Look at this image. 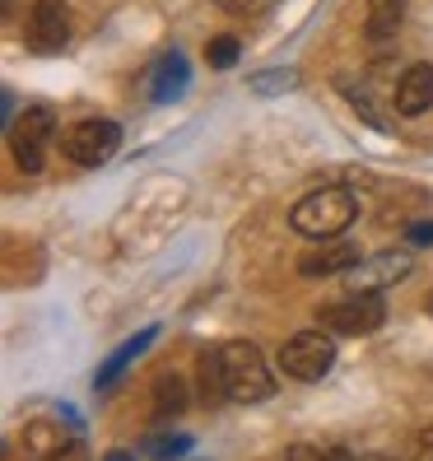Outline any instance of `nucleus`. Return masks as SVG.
Segmentation results:
<instances>
[{"label": "nucleus", "instance_id": "obj_9", "mask_svg": "<svg viewBox=\"0 0 433 461\" xmlns=\"http://www.w3.org/2000/svg\"><path fill=\"white\" fill-rule=\"evenodd\" d=\"M433 107V66H410L396 85V113L401 117H419Z\"/></svg>", "mask_w": 433, "mask_h": 461}, {"label": "nucleus", "instance_id": "obj_24", "mask_svg": "<svg viewBox=\"0 0 433 461\" xmlns=\"http://www.w3.org/2000/svg\"><path fill=\"white\" fill-rule=\"evenodd\" d=\"M103 461H135V456H131V452H107Z\"/></svg>", "mask_w": 433, "mask_h": 461}, {"label": "nucleus", "instance_id": "obj_13", "mask_svg": "<svg viewBox=\"0 0 433 461\" xmlns=\"http://www.w3.org/2000/svg\"><path fill=\"white\" fill-rule=\"evenodd\" d=\"M177 89H186V66H182V57L173 51V57L158 61V75H154V98H158V103H168Z\"/></svg>", "mask_w": 433, "mask_h": 461}, {"label": "nucleus", "instance_id": "obj_15", "mask_svg": "<svg viewBox=\"0 0 433 461\" xmlns=\"http://www.w3.org/2000/svg\"><path fill=\"white\" fill-rule=\"evenodd\" d=\"M340 89L349 94V107H355V113H359L368 126H377V131H387V126H392V117H383V113H377V107H373V98H368L364 89H355L349 79H340Z\"/></svg>", "mask_w": 433, "mask_h": 461}, {"label": "nucleus", "instance_id": "obj_2", "mask_svg": "<svg viewBox=\"0 0 433 461\" xmlns=\"http://www.w3.org/2000/svg\"><path fill=\"white\" fill-rule=\"evenodd\" d=\"M220 373H224L229 401H238V405L270 401V392H275L270 364H266V355H261L252 340H229V345H220Z\"/></svg>", "mask_w": 433, "mask_h": 461}, {"label": "nucleus", "instance_id": "obj_3", "mask_svg": "<svg viewBox=\"0 0 433 461\" xmlns=\"http://www.w3.org/2000/svg\"><path fill=\"white\" fill-rule=\"evenodd\" d=\"M317 321L327 331H336V336H368V331H377L387 321V303H383L377 289H355L349 298H336V303L321 308Z\"/></svg>", "mask_w": 433, "mask_h": 461}, {"label": "nucleus", "instance_id": "obj_16", "mask_svg": "<svg viewBox=\"0 0 433 461\" xmlns=\"http://www.w3.org/2000/svg\"><path fill=\"white\" fill-rule=\"evenodd\" d=\"M238 38H214V42H205V61L214 66V70H229L233 61H238Z\"/></svg>", "mask_w": 433, "mask_h": 461}, {"label": "nucleus", "instance_id": "obj_10", "mask_svg": "<svg viewBox=\"0 0 433 461\" xmlns=\"http://www.w3.org/2000/svg\"><path fill=\"white\" fill-rule=\"evenodd\" d=\"M364 261L359 248H349V242H331V248H317L299 261L303 276H340V270H355Z\"/></svg>", "mask_w": 433, "mask_h": 461}, {"label": "nucleus", "instance_id": "obj_1", "mask_svg": "<svg viewBox=\"0 0 433 461\" xmlns=\"http://www.w3.org/2000/svg\"><path fill=\"white\" fill-rule=\"evenodd\" d=\"M359 220V196L349 186H317L289 210V224L303 238H336Z\"/></svg>", "mask_w": 433, "mask_h": 461}, {"label": "nucleus", "instance_id": "obj_12", "mask_svg": "<svg viewBox=\"0 0 433 461\" xmlns=\"http://www.w3.org/2000/svg\"><path fill=\"white\" fill-rule=\"evenodd\" d=\"M401 19H405V0H368V38L373 42H383L401 29Z\"/></svg>", "mask_w": 433, "mask_h": 461}, {"label": "nucleus", "instance_id": "obj_11", "mask_svg": "<svg viewBox=\"0 0 433 461\" xmlns=\"http://www.w3.org/2000/svg\"><path fill=\"white\" fill-rule=\"evenodd\" d=\"M405 270H410V257L387 252V257H377V261H359L355 270H349V285H355V289H383L387 280L405 276Z\"/></svg>", "mask_w": 433, "mask_h": 461}, {"label": "nucleus", "instance_id": "obj_21", "mask_svg": "<svg viewBox=\"0 0 433 461\" xmlns=\"http://www.w3.org/2000/svg\"><path fill=\"white\" fill-rule=\"evenodd\" d=\"M149 447H154V456H168V452H182L186 438H182V433H173V438H154Z\"/></svg>", "mask_w": 433, "mask_h": 461}, {"label": "nucleus", "instance_id": "obj_18", "mask_svg": "<svg viewBox=\"0 0 433 461\" xmlns=\"http://www.w3.org/2000/svg\"><path fill=\"white\" fill-rule=\"evenodd\" d=\"M182 383L177 377H164V383H158V415H177L182 411Z\"/></svg>", "mask_w": 433, "mask_h": 461}, {"label": "nucleus", "instance_id": "obj_20", "mask_svg": "<svg viewBox=\"0 0 433 461\" xmlns=\"http://www.w3.org/2000/svg\"><path fill=\"white\" fill-rule=\"evenodd\" d=\"M214 5L229 10V14H257V10L266 5V0H214Z\"/></svg>", "mask_w": 433, "mask_h": 461}, {"label": "nucleus", "instance_id": "obj_5", "mask_svg": "<svg viewBox=\"0 0 433 461\" xmlns=\"http://www.w3.org/2000/svg\"><path fill=\"white\" fill-rule=\"evenodd\" d=\"M57 140V113L51 107H23V117L10 126V149H14V164L23 173H38L47 164V149Z\"/></svg>", "mask_w": 433, "mask_h": 461}, {"label": "nucleus", "instance_id": "obj_4", "mask_svg": "<svg viewBox=\"0 0 433 461\" xmlns=\"http://www.w3.org/2000/svg\"><path fill=\"white\" fill-rule=\"evenodd\" d=\"M336 364V340L327 331H299L280 345V368L293 383H321Z\"/></svg>", "mask_w": 433, "mask_h": 461}, {"label": "nucleus", "instance_id": "obj_14", "mask_svg": "<svg viewBox=\"0 0 433 461\" xmlns=\"http://www.w3.org/2000/svg\"><path fill=\"white\" fill-rule=\"evenodd\" d=\"M149 340H154V331H145L140 340H131V345H122V349H117V355H113V359H107V368L98 373V392H103V387H113V377H117V373L126 368V359H131V355H140V349H145Z\"/></svg>", "mask_w": 433, "mask_h": 461}, {"label": "nucleus", "instance_id": "obj_19", "mask_svg": "<svg viewBox=\"0 0 433 461\" xmlns=\"http://www.w3.org/2000/svg\"><path fill=\"white\" fill-rule=\"evenodd\" d=\"M405 461H433V429H419L410 447H405Z\"/></svg>", "mask_w": 433, "mask_h": 461}, {"label": "nucleus", "instance_id": "obj_23", "mask_svg": "<svg viewBox=\"0 0 433 461\" xmlns=\"http://www.w3.org/2000/svg\"><path fill=\"white\" fill-rule=\"evenodd\" d=\"M410 238H415V242H428V238H433V224H419V229H410Z\"/></svg>", "mask_w": 433, "mask_h": 461}, {"label": "nucleus", "instance_id": "obj_7", "mask_svg": "<svg viewBox=\"0 0 433 461\" xmlns=\"http://www.w3.org/2000/svg\"><path fill=\"white\" fill-rule=\"evenodd\" d=\"M23 38H29V47L42 51V57L61 51V47L70 42V10H66V0H38L33 14H29V29H23Z\"/></svg>", "mask_w": 433, "mask_h": 461}, {"label": "nucleus", "instance_id": "obj_6", "mask_svg": "<svg viewBox=\"0 0 433 461\" xmlns=\"http://www.w3.org/2000/svg\"><path fill=\"white\" fill-rule=\"evenodd\" d=\"M117 145H122V126L117 122H98V117L79 122V126H70L61 135V154L70 158V164H79V168L107 164V158L117 154Z\"/></svg>", "mask_w": 433, "mask_h": 461}, {"label": "nucleus", "instance_id": "obj_22", "mask_svg": "<svg viewBox=\"0 0 433 461\" xmlns=\"http://www.w3.org/2000/svg\"><path fill=\"white\" fill-rule=\"evenodd\" d=\"M57 461H89V452H85V443H79V438H70V447H66Z\"/></svg>", "mask_w": 433, "mask_h": 461}, {"label": "nucleus", "instance_id": "obj_17", "mask_svg": "<svg viewBox=\"0 0 433 461\" xmlns=\"http://www.w3.org/2000/svg\"><path fill=\"white\" fill-rule=\"evenodd\" d=\"M289 461H355L345 447H308V443H299V447H289Z\"/></svg>", "mask_w": 433, "mask_h": 461}, {"label": "nucleus", "instance_id": "obj_8", "mask_svg": "<svg viewBox=\"0 0 433 461\" xmlns=\"http://www.w3.org/2000/svg\"><path fill=\"white\" fill-rule=\"evenodd\" d=\"M66 447H70V433L61 429V420L38 415V420L23 424V456L29 461H57Z\"/></svg>", "mask_w": 433, "mask_h": 461}]
</instances>
